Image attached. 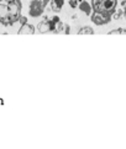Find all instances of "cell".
Returning <instances> with one entry per match:
<instances>
[{
  "instance_id": "9c48e42d",
  "label": "cell",
  "mask_w": 126,
  "mask_h": 149,
  "mask_svg": "<svg viewBox=\"0 0 126 149\" xmlns=\"http://www.w3.org/2000/svg\"><path fill=\"white\" fill-rule=\"evenodd\" d=\"M78 33L79 35H93L94 30H93V27H90V26H84V27H82L79 31H78Z\"/></svg>"
},
{
  "instance_id": "277c9868",
  "label": "cell",
  "mask_w": 126,
  "mask_h": 149,
  "mask_svg": "<svg viewBox=\"0 0 126 149\" xmlns=\"http://www.w3.org/2000/svg\"><path fill=\"white\" fill-rule=\"evenodd\" d=\"M56 29H57V24L52 19H48V17H45L37 25V30L40 33H48V32L56 33Z\"/></svg>"
},
{
  "instance_id": "3957f363",
  "label": "cell",
  "mask_w": 126,
  "mask_h": 149,
  "mask_svg": "<svg viewBox=\"0 0 126 149\" xmlns=\"http://www.w3.org/2000/svg\"><path fill=\"white\" fill-rule=\"evenodd\" d=\"M46 5L41 0H31L29 5V16L30 17H40L43 14Z\"/></svg>"
},
{
  "instance_id": "5b68a950",
  "label": "cell",
  "mask_w": 126,
  "mask_h": 149,
  "mask_svg": "<svg viewBox=\"0 0 126 149\" xmlns=\"http://www.w3.org/2000/svg\"><path fill=\"white\" fill-rule=\"evenodd\" d=\"M90 20L93 24H95L97 26H102V25H108L110 21L113 20V16H109V15H104L100 13L93 11V14L90 15Z\"/></svg>"
},
{
  "instance_id": "30bf717a",
  "label": "cell",
  "mask_w": 126,
  "mask_h": 149,
  "mask_svg": "<svg viewBox=\"0 0 126 149\" xmlns=\"http://www.w3.org/2000/svg\"><path fill=\"white\" fill-rule=\"evenodd\" d=\"M124 16V11H123V9H120V10H115V13L113 14V19L114 20H119V19H121Z\"/></svg>"
},
{
  "instance_id": "5bb4252c",
  "label": "cell",
  "mask_w": 126,
  "mask_h": 149,
  "mask_svg": "<svg viewBox=\"0 0 126 149\" xmlns=\"http://www.w3.org/2000/svg\"><path fill=\"white\" fill-rule=\"evenodd\" d=\"M19 22H20L21 25H25V24H27V17H26V16H22V15H21V16H20V19H19Z\"/></svg>"
},
{
  "instance_id": "2e32d148",
  "label": "cell",
  "mask_w": 126,
  "mask_h": 149,
  "mask_svg": "<svg viewBox=\"0 0 126 149\" xmlns=\"http://www.w3.org/2000/svg\"><path fill=\"white\" fill-rule=\"evenodd\" d=\"M41 1H42V3H43V4L46 5V6H47V5H48V4H50V0H41Z\"/></svg>"
},
{
  "instance_id": "ba28073f",
  "label": "cell",
  "mask_w": 126,
  "mask_h": 149,
  "mask_svg": "<svg viewBox=\"0 0 126 149\" xmlns=\"http://www.w3.org/2000/svg\"><path fill=\"white\" fill-rule=\"evenodd\" d=\"M35 31H36V29L32 25L25 24V25H21V26H20V29H19V35H34Z\"/></svg>"
},
{
  "instance_id": "4fadbf2b",
  "label": "cell",
  "mask_w": 126,
  "mask_h": 149,
  "mask_svg": "<svg viewBox=\"0 0 126 149\" xmlns=\"http://www.w3.org/2000/svg\"><path fill=\"white\" fill-rule=\"evenodd\" d=\"M78 0H69V6L72 8V9H76V8H78Z\"/></svg>"
},
{
  "instance_id": "9a60e30c",
  "label": "cell",
  "mask_w": 126,
  "mask_h": 149,
  "mask_svg": "<svg viewBox=\"0 0 126 149\" xmlns=\"http://www.w3.org/2000/svg\"><path fill=\"white\" fill-rule=\"evenodd\" d=\"M121 9H123V11H124V16H126V0H123Z\"/></svg>"
},
{
  "instance_id": "7c38bea8",
  "label": "cell",
  "mask_w": 126,
  "mask_h": 149,
  "mask_svg": "<svg viewBox=\"0 0 126 149\" xmlns=\"http://www.w3.org/2000/svg\"><path fill=\"white\" fill-rule=\"evenodd\" d=\"M63 33H66V35L71 33V26L68 24H64V26H63Z\"/></svg>"
},
{
  "instance_id": "6da1fadb",
  "label": "cell",
  "mask_w": 126,
  "mask_h": 149,
  "mask_svg": "<svg viewBox=\"0 0 126 149\" xmlns=\"http://www.w3.org/2000/svg\"><path fill=\"white\" fill-rule=\"evenodd\" d=\"M21 11V0H0V24L13 26L15 22H19Z\"/></svg>"
},
{
  "instance_id": "7a4b0ae2",
  "label": "cell",
  "mask_w": 126,
  "mask_h": 149,
  "mask_svg": "<svg viewBox=\"0 0 126 149\" xmlns=\"http://www.w3.org/2000/svg\"><path fill=\"white\" fill-rule=\"evenodd\" d=\"M90 4L93 11L109 15V16H113L115 10L118 9V0H92Z\"/></svg>"
},
{
  "instance_id": "8992f818",
  "label": "cell",
  "mask_w": 126,
  "mask_h": 149,
  "mask_svg": "<svg viewBox=\"0 0 126 149\" xmlns=\"http://www.w3.org/2000/svg\"><path fill=\"white\" fill-rule=\"evenodd\" d=\"M78 8H79V10L85 14V15H92L93 13V8H92V4L87 1V0H83V1H80L79 4H78Z\"/></svg>"
},
{
  "instance_id": "e0dca14e",
  "label": "cell",
  "mask_w": 126,
  "mask_h": 149,
  "mask_svg": "<svg viewBox=\"0 0 126 149\" xmlns=\"http://www.w3.org/2000/svg\"><path fill=\"white\" fill-rule=\"evenodd\" d=\"M80 1H83V0H78V3H80Z\"/></svg>"
},
{
  "instance_id": "52a82bcc",
  "label": "cell",
  "mask_w": 126,
  "mask_h": 149,
  "mask_svg": "<svg viewBox=\"0 0 126 149\" xmlns=\"http://www.w3.org/2000/svg\"><path fill=\"white\" fill-rule=\"evenodd\" d=\"M63 5H64V0H50V6L53 13H61Z\"/></svg>"
},
{
  "instance_id": "8fae6325",
  "label": "cell",
  "mask_w": 126,
  "mask_h": 149,
  "mask_svg": "<svg viewBox=\"0 0 126 149\" xmlns=\"http://www.w3.org/2000/svg\"><path fill=\"white\" fill-rule=\"evenodd\" d=\"M110 35H116V33H126V29H115L109 32Z\"/></svg>"
}]
</instances>
